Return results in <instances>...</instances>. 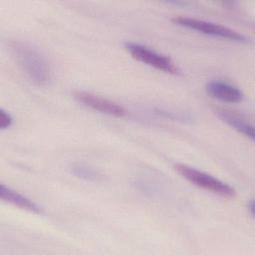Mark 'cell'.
Returning <instances> with one entry per match:
<instances>
[{
	"label": "cell",
	"mask_w": 255,
	"mask_h": 255,
	"mask_svg": "<svg viewBox=\"0 0 255 255\" xmlns=\"http://www.w3.org/2000/svg\"><path fill=\"white\" fill-rule=\"evenodd\" d=\"M11 50L27 78L36 86L45 87L51 82V70L44 56L27 43L14 41Z\"/></svg>",
	"instance_id": "obj_1"
},
{
	"label": "cell",
	"mask_w": 255,
	"mask_h": 255,
	"mask_svg": "<svg viewBox=\"0 0 255 255\" xmlns=\"http://www.w3.org/2000/svg\"><path fill=\"white\" fill-rule=\"evenodd\" d=\"M71 171L77 177H80L87 181H100L103 178L102 174L98 170L85 163H73L71 165Z\"/></svg>",
	"instance_id": "obj_9"
},
{
	"label": "cell",
	"mask_w": 255,
	"mask_h": 255,
	"mask_svg": "<svg viewBox=\"0 0 255 255\" xmlns=\"http://www.w3.org/2000/svg\"><path fill=\"white\" fill-rule=\"evenodd\" d=\"M74 98L84 106L89 107L90 109L98 111L102 114L117 118L125 117L127 114L126 110L118 103L89 92L77 91L74 93Z\"/></svg>",
	"instance_id": "obj_5"
},
{
	"label": "cell",
	"mask_w": 255,
	"mask_h": 255,
	"mask_svg": "<svg viewBox=\"0 0 255 255\" xmlns=\"http://www.w3.org/2000/svg\"><path fill=\"white\" fill-rule=\"evenodd\" d=\"M247 206H248V209H249V211H250V214H251L252 216H254V201H253V200H250L249 203L247 204Z\"/></svg>",
	"instance_id": "obj_11"
},
{
	"label": "cell",
	"mask_w": 255,
	"mask_h": 255,
	"mask_svg": "<svg viewBox=\"0 0 255 255\" xmlns=\"http://www.w3.org/2000/svg\"><path fill=\"white\" fill-rule=\"evenodd\" d=\"M174 168L187 181L204 190L226 198H232L235 196V189L232 186L209 173L182 163L175 164Z\"/></svg>",
	"instance_id": "obj_2"
},
{
	"label": "cell",
	"mask_w": 255,
	"mask_h": 255,
	"mask_svg": "<svg viewBox=\"0 0 255 255\" xmlns=\"http://www.w3.org/2000/svg\"><path fill=\"white\" fill-rule=\"evenodd\" d=\"M205 90L211 98L225 103H239L243 99L239 88L224 81H210L206 84Z\"/></svg>",
	"instance_id": "obj_6"
},
{
	"label": "cell",
	"mask_w": 255,
	"mask_h": 255,
	"mask_svg": "<svg viewBox=\"0 0 255 255\" xmlns=\"http://www.w3.org/2000/svg\"><path fill=\"white\" fill-rule=\"evenodd\" d=\"M218 118L226 123L229 127L248 137L251 140H254V128L253 126L242 116L227 110H216Z\"/></svg>",
	"instance_id": "obj_7"
},
{
	"label": "cell",
	"mask_w": 255,
	"mask_h": 255,
	"mask_svg": "<svg viewBox=\"0 0 255 255\" xmlns=\"http://www.w3.org/2000/svg\"><path fill=\"white\" fill-rule=\"evenodd\" d=\"M0 195L2 200L17 206L21 209L33 212V213H41V208L30 198L24 196L23 194L17 192L9 186H6L4 183L0 186Z\"/></svg>",
	"instance_id": "obj_8"
},
{
	"label": "cell",
	"mask_w": 255,
	"mask_h": 255,
	"mask_svg": "<svg viewBox=\"0 0 255 255\" xmlns=\"http://www.w3.org/2000/svg\"><path fill=\"white\" fill-rule=\"evenodd\" d=\"M12 123H13V118L10 115V113L5 111L4 109H1L0 110V128L2 130L6 129L11 127Z\"/></svg>",
	"instance_id": "obj_10"
},
{
	"label": "cell",
	"mask_w": 255,
	"mask_h": 255,
	"mask_svg": "<svg viewBox=\"0 0 255 255\" xmlns=\"http://www.w3.org/2000/svg\"><path fill=\"white\" fill-rule=\"evenodd\" d=\"M171 22L178 26H181L190 30H194L199 33L209 35L212 37H218V38L241 42V43L248 42L246 37L243 36L242 34L238 33L233 29H230L226 26H223L217 23L196 19V18L183 17V16L173 17L171 19Z\"/></svg>",
	"instance_id": "obj_3"
},
{
	"label": "cell",
	"mask_w": 255,
	"mask_h": 255,
	"mask_svg": "<svg viewBox=\"0 0 255 255\" xmlns=\"http://www.w3.org/2000/svg\"><path fill=\"white\" fill-rule=\"evenodd\" d=\"M125 48L131 55L132 58L147 66H150L156 70L162 71L167 74H179L178 67L169 57L160 54L150 49L149 47H146L145 45L134 42H126Z\"/></svg>",
	"instance_id": "obj_4"
}]
</instances>
